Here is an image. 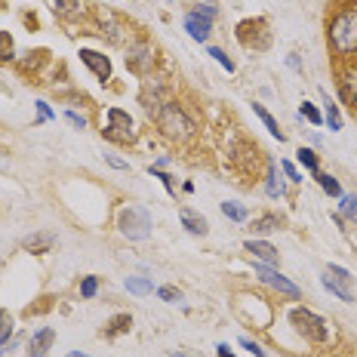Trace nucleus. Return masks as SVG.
Listing matches in <instances>:
<instances>
[{
  "label": "nucleus",
  "instance_id": "nucleus-32",
  "mask_svg": "<svg viewBox=\"0 0 357 357\" xmlns=\"http://www.w3.org/2000/svg\"><path fill=\"white\" fill-rule=\"evenodd\" d=\"M16 59V47H13V37L6 31H0V62H13Z\"/></svg>",
  "mask_w": 357,
  "mask_h": 357
},
{
  "label": "nucleus",
  "instance_id": "nucleus-6",
  "mask_svg": "<svg viewBox=\"0 0 357 357\" xmlns=\"http://www.w3.org/2000/svg\"><path fill=\"white\" fill-rule=\"evenodd\" d=\"M154 65H158V47L148 37H136L130 43V50H126V68L145 77V74L154 71Z\"/></svg>",
  "mask_w": 357,
  "mask_h": 357
},
{
  "label": "nucleus",
  "instance_id": "nucleus-44",
  "mask_svg": "<svg viewBox=\"0 0 357 357\" xmlns=\"http://www.w3.org/2000/svg\"><path fill=\"white\" fill-rule=\"evenodd\" d=\"M287 65H289V68H296V71L302 68V65H299V59H296V53H289V56H287Z\"/></svg>",
  "mask_w": 357,
  "mask_h": 357
},
{
  "label": "nucleus",
  "instance_id": "nucleus-3",
  "mask_svg": "<svg viewBox=\"0 0 357 357\" xmlns=\"http://www.w3.org/2000/svg\"><path fill=\"white\" fill-rule=\"evenodd\" d=\"M289 324H293L308 342H314V345H324V342H330V324H326L321 314H314L311 308H305V305H296V308H289Z\"/></svg>",
  "mask_w": 357,
  "mask_h": 357
},
{
  "label": "nucleus",
  "instance_id": "nucleus-33",
  "mask_svg": "<svg viewBox=\"0 0 357 357\" xmlns=\"http://www.w3.org/2000/svg\"><path fill=\"white\" fill-rule=\"evenodd\" d=\"M206 53H210V56H213L215 62H219V65H222V68H225L228 74H234V71H237V65L231 62V59H228V53H225V50H219V47H210V50H206Z\"/></svg>",
  "mask_w": 357,
  "mask_h": 357
},
{
  "label": "nucleus",
  "instance_id": "nucleus-5",
  "mask_svg": "<svg viewBox=\"0 0 357 357\" xmlns=\"http://www.w3.org/2000/svg\"><path fill=\"white\" fill-rule=\"evenodd\" d=\"M102 136H105L108 142H117V145H132V142H136V121L130 117V111L108 108L105 126H102Z\"/></svg>",
  "mask_w": 357,
  "mask_h": 357
},
{
  "label": "nucleus",
  "instance_id": "nucleus-2",
  "mask_svg": "<svg viewBox=\"0 0 357 357\" xmlns=\"http://www.w3.org/2000/svg\"><path fill=\"white\" fill-rule=\"evenodd\" d=\"M154 123H158V130H160V136H167L169 142H191V139L197 136V123H195V117L188 114L178 102L169 99L167 105H163L158 114H154Z\"/></svg>",
  "mask_w": 357,
  "mask_h": 357
},
{
  "label": "nucleus",
  "instance_id": "nucleus-27",
  "mask_svg": "<svg viewBox=\"0 0 357 357\" xmlns=\"http://www.w3.org/2000/svg\"><path fill=\"white\" fill-rule=\"evenodd\" d=\"M126 289H130L132 296H148V293H154V280L151 278H126V284H123Z\"/></svg>",
  "mask_w": 357,
  "mask_h": 357
},
{
  "label": "nucleus",
  "instance_id": "nucleus-30",
  "mask_svg": "<svg viewBox=\"0 0 357 357\" xmlns=\"http://www.w3.org/2000/svg\"><path fill=\"white\" fill-rule=\"evenodd\" d=\"M299 117H305V121H308L311 126H324V111L317 108V105H311V102H302Z\"/></svg>",
  "mask_w": 357,
  "mask_h": 357
},
{
  "label": "nucleus",
  "instance_id": "nucleus-43",
  "mask_svg": "<svg viewBox=\"0 0 357 357\" xmlns=\"http://www.w3.org/2000/svg\"><path fill=\"white\" fill-rule=\"evenodd\" d=\"M215 357H237V354H234L231 348L225 345V342H222V345H215Z\"/></svg>",
  "mask_w": 357,
  "mask_h": 357
},
{
  "label": "nucleus",
  "instance_id": "nucleus-7",
  "mask_svg": "<svg viewBox=\"0 0 357 357\" xmlns=\"http://www.w3.org/2000/svg\"><path fill=\"white\" fill-rule=\"evenodd\" d=\"M321 284L326 293L339 296L342 302H354V289H351V271L342 265H326L321 274Z\"/></svg>",
  "mask_w": 357,
  "mask_h": 357
},
{
  "label": "nucleus",
  "instance_id": "nucleus-36",
  "mask_svg": "<svg viewBox=\"0 0 357 357\" xmlns=\"http://www.w3.org/2000/svg\"><path fill=\"white\" fill-rule=\"evenodd\" d=\"M148 173H151L154 178H160V182H163V188H167L169 195L176 197V182H173V176H169V173H163L160 167H148Z\"/></svg>",
  "mask_w": 357,
  "mask_h": 357
},
{
  "label": "nucleus",
  "instance_id": "nucleus-1",
  "mask_svg": "<svg viewBox=\"0 0 357 357\" xmlns=\"http://www.w3.org/2000/svg\"><path fill=\"white\" fill-rule=\"evenodd\" d=\"M326 43L336 62H351L357 56V6L345 3L326 22Z\"/></svg>",
  "mask_w": 357,
  "mask_h": 357
},
{
  "label": "nucleus",
  "instance_id": "nucleus-46",
  "mask_svg": "<svg viewBox=\"0 0 357 357\" xmlns=\"http://www.w3.org/2000/svg\"><path fill=\"white\" fill-rule=\"evenodd\" d=\"M0 357H3V351H0Z\"/></svg>",
  "mask_w": 357,
  "mask_h": 357
},
{
  "label": "nucleus",
  "instance_id": "nucleus-40",
  "mask_svg": "<svg viewBox=\"0 0 357 357\" xmlns=\"http://www.w3.org/2000/svg\"><path fill=\"white\" fill-rule=\"evenodd\" d=\"M241 348H247V351H250L252 357H268V351H265V348H262V345H259V342H252V339H247V336H243V339H241Z\"/></svg>",
  "mask_w": 357,
  "mask_h": 357
},
{
  "label": "nucleus",
  "instance_id": "nucleus-28",
  "mask_svg": "<svg viewBox=\"0 0 357 357\" xmlns=\"http://www.w3.org/2000/svg\"><path fill=\"white\" fill-rule=\"evenodd\" d=\"M339 215L342 219H357V195L351 191V195H342L339 197Z\"/></svg>",
  "mask_w": 357,
  "mask_h": 357
},
{
  "label": "nucleus",
  "instance_id": "nucleus-23",
  "mask_svg": "<svg viewBox=\"0 0 357 357\" xmlns=\"http://www.w3.org/2000/svg\"><path fill=\"white\" fill-rule=\"evenodd\" d=\"M324 123H326V130H333V132H339V130H342L339 105H336V102H333L326 93H324Z\"/></svg>",
  "mask_w": 357,
  "mask_h": 357
},
{
  "label": "nucleus",
  "instance_id": "nucleus-8",
  "mask_svg": "<svg viewBox=\"0 0 357 357\" xmlns=\"http://www.w3.org/2000/svg\"><path fill=\"white\" fill-rule=\"evenodd\" d=\"M252 278H259L265 287H271L274 293H280V296H289V299H299L302 296V289L293 284L289 278H284V274L278 271V268H271V265H252Z\"/></svg>",
  "mask_w": 357,
  "mask_h": 357
},
{
  "label": "nucleus",
  "instance_id": "nucleus-34",
  "mask_svg": "<svg viewBox=\"0 0 357 357\" xmlns=\"http://www.w3.org/2000/svg\"><path fill=\"white\" fill-rule=\"evenodd\" d=\"M96 293H99V278L89 274V278L80 280V296H84V299H96Z\"/></svg>",
  "mask_w": 357,
  "mask_h": 357
},
{
  "label": "nucleus",
  "instance_id": "nucleus-38",
  "mask_svg": "<svg viewBox=\"0 0 357 357\" xmlns=\"http://www.w3.org/2000/svg\"><path fill=\"white\" fill-rule=\"evenodd\" d=\"M34 105H37V123H50V121H56V111L50 108L43 99H40V102H34Z\"/></svg>",
  "mask_w": 357,
  "mask_h": 357
},
{
  "label": "nucleus",
  "instance_id": "nucleus-15",
  "mask_svg": "<svg viewBox=\"0 0 357 357\" xmlns=\"http://www.w3.org/2000/svg\"><path fill=\"white\" fill-rule=\"evenodd\" d=\"M265 195L271 197V200H280V197H287V182H284V176H280V167H278V160H268V173H265Z\"/></svg>",
  "mask_w": 357,
  "mask_h": 357
},
{
  "label": "nucleus",
  "instance_id": "nucleus-4",
  "mask_svg": "<svg viewBox=\"0 0 357 357\" xmlns=\"http://www.w3.org/2000/svg\"><path fill=\"white\" fill-rule=\"evenodd\" d=\"M117 228H121L123 237H130V241H148L151 237V213L145 210V206H123L121 213H117Z\"/></svg>",
  "mask_w": 357,
  "mask_h": 357
},
{
  "label": "nucleus",
  "instance_id": "nucleus-21",
  "mask_svg": "<svg viewBox=\"0 0 357 357\" xmlns=\"http://www.w3.org/2000/svg\"><path fill=\"white\" fill-rule=\"evenodd\" d=\"M252 114H256L259 121L265 123V130L271 132V136L278 139V142H284V139H287V136H284V130H280V123L274 121V114H271V111H268L265 105H259V102H252Z\"/></svg>",
  "mask_w": 357,
  "mask_h": 357
},
{
  "label": "nucleus",
  "instance_id": "nucleus-20",
  "mask_svg": "<svg viewBox=\"0 0 357 357\" xmlns=\"http://www.w3.org/2000/svg\"><path fill=\"white\" fill-rule=\"evenodd\" d=\"M53 243H56V234L40 231V234L25 237V241H22V247H25L28 252H34V256H43V252H50V250H53Z\"/></svg>",
  "mask_w": 357,
  "mask_h": 357
},
{
  "label": "nucleus",
  "instance_id": "nucleus-22",
  "mask_svg": "<svg viewBox=\"0 0 357 357\" xmlns=\"http://www.w3.org/2000/svg\"><path fill=\"white\" fill-rule=\"evenodd\" d=\"M280 225H284V219H280L278 213H262L252 219V231L256 234H271V231H278Z\"/></svg>",
  "mask_w": 357,
  "mask_h": 357
},
{
  "label": "nucleus",
  "instance_id": "nucleus-17",
  "mask_svg": "<svg viewBox=\"0 0 357 357\" xmlns=\"http://www.w3.org/2000/svg\"><path fill=\"white\" fill-rule=\"evenodd\" d=\"M339 86H342V99H345L357 114V68L354 65H348V68L339 71Z\"/></svg>",
  "mask_w": 357,
  "mask_h": 357
},
{
  "label": "nucleus",
  "instance_id": "nucleus-41",
  "mask_svg": "<svg viewBox=\"0 0 357 357\" xmlns=\"http://www.w3.org/2000/svg\"><path fill=\"white\" fill-rule=\"evenodd\" d=\"M65 121H68L71 126H74V130H86V117L84 114H77V111H65Z\"/></svg>",
  "mask_w": 357,
  "mask_h": 357
},
{
  "label": "nucleus",
  "instance_id": "nucleus-45",
  "mask_svg": "<svg viewBox=\"0 0 357 357\" xmlns=\"http://www.w3.org/2000/svg\"><path fill=\"white\" fill-rule=\"evenodd\" d=\"M65 357H89V354H84V351H68Z\"/></svg>",
  "mask_w": 357,
  "mask_h": 357
},
{
  "label": "nucleus",
  "instance_id": "nucleus-24",
  "mask_svg": "<svg viewBox=\"0 0 357 357\" xmlns=\"http://www.w3.org/2000/svg\"><path fill=\"white\" fill-rule=\"evenodd\" d=\"M130 330H132V314H114L102 333L111 339V336H123V333H130Z\"/></svg>",
  "mask_w": 357,
  "mask_h": 357
},
{
  "label": "nucleus",
  "instance_id": "nucleus-9",
  "mask_svg": "<svg viewBox=\"0 0 357 357\" xmlns=\"http://www.w3.org/2000/svg\"><path fill=\"white\" fill-rule=\"evenodd\" d=\"M237 40L243 43V47H252V50H268V43H271V31H268V19H247L237 25Z\"/></svg>",
  "mask_w": 357,
  "mask_h": 357
},
{
  "label": "nucleus",
  "instance_id": "nucleus-31",
  "mask_svg": "<svg viewBox=\"0 0 357 357\" xmlns=\"http://www.w3.org/2000/svg\"><path fill=\"white\" fill-rule=\"evenodd\" d=\"M10 339H13V314L0 308V348H3Z\"/></svg>",
  "mask_w": 357,
  "mask_h": 357
},
{
  "label": "nucleus",
  "instance_id": "nucleus-42",
  "mask_svg": "<svg viewBox=\"0 0 357 357\" xmlns=\"http://www.w3.org/2000/svg\"><path fill=\"white\" fill-rule=\"evenodd\" d=\"M105 163H108V167H114V169H130V163L121 160V158H114V154H105Z\"/></svg>",
  "mask_w": 357,
  "mask_h": 357
},
{
  "label": "nucleus",
  "instance_id": "nucleus-18",
  "mask_svg": "<svg viewBox=\"0 0 357 357\" xmlns=\"http://www.w3.org/2000/svg\"><path fill=\"white\" fill-rule=\"evenodd\" d=\"M178 219H182L185 231H188V234H195V237H204L206 231H210V222H206L200 213L188 210V206H182V210H178Z\"/></svg>",
  "mask_w": 357,
  "mask_h": 357
},
{
  "label": "nucleus",
  "instance_id": "nucleus-29",
  "mask_svg": "<svg viewBox=\"0 0 357 357\" xmlns=\"http://www.w3.org/2000/svg\"><path fill=\"white\" fill-rule=\"evenodd\" d=\"M296 154H299V163H302L305 169H308V173H314V176L321 173V158H317V154L311 151V148H299Z\"/></svg>",
  "mask_w": 357,
  "mask_h": 357
},
{
  "label": "nucleus",
  "instance_id": "nucleus-35",
  "mask_svg": "<svg viewBox=\"0 0 357 357\" xmlns=\"http://www.w3.org/2000/svg\"><path fill=\"white\" fill-rule=\"evenodd\" d=\"M195 13H197V16H204V19H210V22L219 19V6H215L213 0H204V3H197Z\"/></svg>",
  "mask_w": 357,
  "mask_h": 357
},
{
  "label": "nucleus",
  "instance_id": "nucleus-39",
  "mask_svg": "<svg viewBox=\"0 0 357 357\" xmlns=\"http://www.w3.org/2000/svg\"><path fill=\"white\" fill-rule=\"evenodd\" d=\"M158 296H160V299L163 302H182V293H178V289L176 287H158Z\"/></svg>",
  "mask_w": 357,
  "mask_h": 357
},
{
  "label": "nucleus",
  "instance_id": "nucleus-13",
  "mask_svg": "<svg viewBox=\"0 0 357 357\" xmlns=\"http://www.w3.org/2000/svg\"><path fill=\"white\" fill-rule=\"evenodd\" d=\"M96 19H99V25H102V31H99L102 37H108L111 43H123L126 40V25L114 16V13L99 10V13H96Z\"/></svg>",
  "mask_w": 357,
  "mask_h": 357
},
{
  "label": "nucleus",
  "instance_id": "nucleus-25",
  "mask_svg": "<svg viewBox=\"0 0 357 357\" xmlns=\"http://www.w3.org/2000/svg\"><path fill=\"white\" fill-rule=\"evenodd\" d=\"M222 215H225V219H231V222H247L250 210L243 204H237V200H225V204H222Z\"/></svg>",
  "mask_w": 357,
  "mask_h": 357
},
{
  "label": "nucleus",
  "instance_id": "nucleus-10",
  "mask_svg": "<svg viewBox=\"0 0 357 357\" xmlns=\"http://www.w3.org/2000/svg\"><path fill=\"white\" fill-rule=\"evenodd\" d=\"M139 102H142V108L154 117L169 102V89L163 86L160 80H145V89H142V96H139Z\"/></svg>",
  "mask_w": 357,
  "mask_h": 357
},
{
  "label": "nucleus",
  "instance_id": "nucleus-14",
  "mask_svg": "<svg viewBox=\"0 0 357 357\" xmlns=\"http://www.w3.org/2000/svg\"><path fill=\"white\" fill-rule=\"evenodd\" d=\"M213 25H215V22L204 19V16H197L195 10H191V13H185V31L191 34V40L206 43V40H210V34H213Z\"/></svg>",
  "mask_w": 357,
  "mask_h": 357
},
{
  "label": "nucleus",
  "instance_id": "nucleus-11",
  "mask_svg": "<svg viewBox=\"0 0 357 357\" xmlns=\"http://www.w3.org/2000/svg\"><path fill=\"white\" fill-rule=\"evenodd\" d=\"M80 62L96 74L99 84H108L111 80V59L105 53H99V50H80Z\"/></svg>",
  "mask_w": 357,
  "mask_h": 357
},
{
  "label": "nucleus",
  "instance_id": "nucleus-12",
  "mask_svg": "<svg viewBox=\"0 0 357 357\" xmlns=\"http://www.w3.org/2000/svg\"><path fill=\"white\" fill-rule=\"evenodd\" d=\"M243 250H247L259 265H271V268H278V265H280V252H278V247H274V243H268V241H247V243H243Z\"/></svg>",
  "mask_w": 357,
  "mask_h": 357
},
{
  "label": "nucleus",
  "instance_id": "nucleus-26",
  "mask_svg": "<svg viewBox=\"0 0 357 357\" xmlns=\"http://www.w3.org/2000/svg\"><path fill=\"white\" fill-rule=\"evenodd\" d=\"M317 185H321L324 195H330V197H336V200L345 195V191H342V185H339V178L330 176V173H317Z\"/></svg>",
  "mask_w": 357,
  "mask_h": 357
},
{
  "label": "nucleus",
  "instance_id": "nucleus-37",
  "mask_svg": "<svg viewBox=\"0 0 357 357\" xmlns=\"http://www.w3.org/2000/svg\"><path fill=\"white\" fill-rule=\"evenodd\" d=\"M280 173L287 176V182H296V185L302 182V173L296 169V163H293V160H280Z\"/></svg>",
  "mask_w": 357,
  "mask_h": 357
},
{
  "label": "nucleus",
  "instance_id": "nucleus-19",
  "mask_svg": "<svg viewBox=\"0 0 357 357\" xmlns=\"http://www.w3.org/2000/svg\"><path fill=\"white\" fill-rule=\"evenodd\" d=\"M53 3V13L68 22H77L84 19V0H50Z\"/></svg>",
  "mask_w": 357,
  "mask_h": 357
},
{
  "label": "nucleus",
  "instance_id": "nucleus-16",
  "mask_svg": "<svg viewBox=\"0 0 357 357\" xmlns=\"http://www.w3.org/2000/svg\"><path fill=\"white\" fill-rule=\"evenodd\" d=\"M56 342V330L53 326H40L31 339H28V357H47V351Z\"/></svg>",
  "mask_w": 357,
  "mask_h": 357
}]
</instances>
